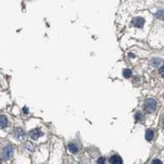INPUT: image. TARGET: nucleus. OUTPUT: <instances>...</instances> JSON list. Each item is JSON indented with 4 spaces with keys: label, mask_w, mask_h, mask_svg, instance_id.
<instances>
[{
    "label": "nucleus",
    "mask_w": 164,
    "mask_h": 164,
    "mask_svg": "<svg viewBox=\"0 0 164 164\" xmlns=\"http://www.w3.org/2000/svg\"><path fill=\"white\" fill-rule=\"evenodd\" d=\"M123 75H124L125 78H130L132 76V71L130 69H125L124 72H123Z\"/></svg>",
    "instance_id": "9b49d317"
},
{
    "label": "nucleus",
    "mask_w": 164,
    "mask_h": 164,
    "mask_svg": "<svg viewBox=\"0 0 164 164\" xmlns=\"http://www.w3.org/2000/svg\"><path fill=\"white\" fill-rule=\"evenodd\" d=\"M162 62V60L161 59H158V58H153L151 61H150V63H151L152 66H159V64H161Z\"/></svg>",
    "instance_id": "9d476101"
},
{
    "label": "nucleus",
    "mask_w": 164,
    "mask_h": 164,
    "mask_svg": "<svg viewBox=\"0 0 164 164\" xmlns=\"http://www.w3.org/2000/svg\"><path fill=\"white\" fill-rule=\"evenodd\" d=\"M12 152H13V148L11 147L10 145L6 146L5 148L2 149V152H1L2 159H3V160H8V159L12 156Z\"/></svg>",
    "instance_id": "f03ea898"
},
{
    "label": "nucleus",
    "mask_w": 164,
    "mask_h": 164,
    "mask_svg": "<svg viewBox=\"0 0 164 164\" xmlns=\"http://www.w3.org/2000/svg\"><path fill=\"white\" fill-rule=\"evenodd\" d=\"M14 136H15V138H17V139H24V137H26V133H24V131L22 129L16 128V129L14 130Z\"/></svg>",
    "instance_id": "39448f33"
},
{
    "label": "nucleus",
    "mask_w": 164,
    "mask_h": 164,
    "mask_svg": "<svg viewBox=\"0 0 164 164\" xmlns=\"http://www.w3.org/2000/svg\"><path fill=\"white\" fill-rule=\"evenodd\" d=\"M136 118H137V120H141V118H142V116H141L140 113H138L136 115Z\"/></svg>",
    "instance_id": "ddd939ff"
},
{
    "label": "nucleus",
    "mask_w": 164,
    "mask_h": 164,
    "mask_svg": "<svg viewBox=\"0 0 164 164\" xmlns=\"http://www.w3.org/2000/svg\"><path fill=\"white\" fill-rule=\"evenodd\" d=\"M104 161H106L104 160V157H100L99 160H97V162L98 163H104Z\"/></svg>",
    "instance_id": "f8f14e48"
},
{
    "label": "nucleus",
    "mask_w": 164,
    "mask_h": 164,
    "mask_svg": "<svg viewBox=\"0 0 164 164\" xmlns=\"http://www.w3.org/2000/svg\"><path fill=\"white\" fill-rule=\"evenodd\" d=\"M145 138H146V140H147V141L151 142V141L153 140V138H154V132H153V130H151V129L147 130V132H146V135H145Z\"/></svg>",
    "instance_id": "1a4fd4ad"
},
{
    "label": "nucleus",
    "mask_w": 164,
    "mask_h": 164,
    "mask_svg": "<svg viewBox=\"0 0 164 164\" xmlns=\"http://www.w3.org/2000/svg\"><path fill=\"white\" fill-rule=\"evenodd\" d=\"M153 163H161L160 161H158V160H156V161H153Z\"/></svg>",
    "instance_id": "dca6fc26"
},
{
    "label": "nucleus",
    "mask_w": 164,
    "mask_h": 164,
    "mask_svg": "<svg viewBox=\"0 0 164 164\" xmlns=\"http://www.w3.org/2000/svg\"><path fill=\"white\" fill-rule=\"evenodd\" d=\"M68 150H69L72 154H77L79 151V148H78V146L76 144H74V143H70V144L68 145Z\"/></svg>",
    "instance_id": "0eeeda50"
},
{
    "label": "nucleus",
    "mask_w": 164,
    "mask_h": 164,
    "mask_svg": "<svg viewBox=\"0 0 164 164\" xmlns=\"http://www.w3.org/2000/svg\"><path fill=\"white\" fill-rule=\"evenodd\" d=\"M24 113H29V111H27V108H24Z\"/></svg>",
    "instance_id": "2eb2a0df"
},
{
    "label": "nucleus",
    "mask_w": 164,
    "mask_h": 164,
    "mask_svg": "<svg viewBox=\"0 0 164 164\" xmlns=\"http://www.w3.org/2000/svg\"><path fill=\"white\" fill-rule=\"evenodd\" d=\"M8 125V121L6 117H4V116H0V129H4V128H6Z\"/></svg>",
    "instance_id": "6e6552de"
},
{
    "label": "nucleus",
    "mask_w": 164,
    "mask_h": 164,
    "mask_svg": "<svg viewBox=\"0 0 164 164\" xmlns=\"http://www.w3.org/2000/svg\"><path fill=\"white\" fill-rule=\"evenodd\" d=\"M109 163H113V164H118V163H123V160L121 158V156H118V154L113 155V156L109 158Z\"/></svg>",
    "instance_id": "423d86ee"
},
{
    "label": "nucleus",
    "mask_w": 164,
    "mask_h": 164,
    "mask_svg": "<svg viewBox=\"0 0 164 164\" xmlns=\"http://www.w3.org/2000/svg\"><path fill=\"white\" fill-rule=\"evenodd\" d=\"M144 24H145V19L142 17H136L133 19V24L136 27H139V29L144 26Z\"/></svg>",
    "instance_id": "20e7f679"
},
{
    "label": "nucleus",
    "mask_w": 164,
    "mask_h": 164,
    "mask_svg": "<svg viewBox=\"0 0 164 164\" xmlns=\"http://www.w3.org/2000/svg\"><path fill=\"white\" fill-rule=\"evenodd\" d=\"M156 108H157V102L155 99L148 98L145 100L144 108H145V111H148V113H154V111H156Z\"/></svg>",
    "instance_id": "f257e3e1"
},
{
    "label": "nucleus",
    "mask_w": 164,
    "mask_h": 164,
    "mask_svg": "<svg viewBox=\"0 0 164 164\" xmlns=\"http://www.w3.org/2000/svg\"><path fill=\"white\" fill-rule=\"evenodd\" d=\"M42 136H43V133L40 129L31 130V131L29 132V137H31V139H34V140H38V139Z\"/></svg>",
    "instance_id": "7ed1b4c3"
},
{
    "label": "nucleus",
    "mask_w": 164,
    "mask_h": 164,
    "mask_svg": "<svg viewBox=\"0 0 164 164\" xmlns=\"http://www.w3.org/2000/svg\"><path fill=\"white\" fill-rule=\"evenodd\" d=\"M160 73H161V76H163V66H161L160 68Z\"/></svg>",
    "instance_id": "4468645a"
}]
</instances>
